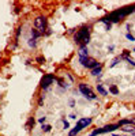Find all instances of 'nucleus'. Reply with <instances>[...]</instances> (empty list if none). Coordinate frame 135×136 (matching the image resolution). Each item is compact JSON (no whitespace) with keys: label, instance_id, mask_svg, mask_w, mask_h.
Masks as SVG:
<instances>
[{"label":"nucleus","instance_id":"dca6fc26","mask_svg":"<svg viewBox=\"0 0 135 136\" xmlns=\"http://www.w3.org/2000/svg\"><path fill=\"white\" fill-rule=\"evenodd\" d=\"M51 129H52V127L49 124H42L41 125V131H42V132H51Z\"/></svg>","mask_w":135,"mask_h":136},{"label":"nucleus","instance_id":"f257e3e1","mask_svg":"<svg viewBox=\"0 0 135 136\" xmlns=\"http://www.w3.org/2000/svg\"><path fill=\"white\" fill-rule=\"evenodd\" d=\"M132 12H135L134 4H132V6H128V7H123L120 10H116V11L110 12L108 16H105L102 19H104V21H107V22H109V23H117V22L122 21L123 18H126L127 15H130V14H132Z\"/></svg>","mask_w":135,"mask_h":136},{"label":"nucleus","instance_id":"6ab92c4d","mask_svg":"<svg viewBox=\"0 0 135 136\" xmlns=\"http://www.w3.org/2000/svg\"><path fill=\"white\" fill-rule=\"evenodd\" d=\"M36 41L37 40H34V38H29V40H27V45L30 46V48H36V45H37Z\"/></svg>","mask_w":135,"mask_h":136},{"label":"nucleus","instance_id":"cd10ccee","mask_svg":"<svg viewBox=\"0 0 135 136\" xmlns=\"http://www.w3.org/2000/svg\"><path fill=\"white\" fill-rule=\"evenodd\" d=\"M45 121H46V117H41L40 120H38V123H41V124H44V123H45Z\"/></svg>","mask_w":135,"mask_h":136},{"label":"nucleus","instance_id":"7c9ffc66","mask_svg":"<svg viewBox=\"0 0 135 136\" xmlns=\"http://www.w3.org/2000/svg\"><path fill=\"white\" fill-rule=\"evenodd\" d=\"M131 124H134V125H135V118H132V120H131Z\"/></svg>","mask_w":135,"mask_h":136},{"label":"nucleus","instance_id":"423d86ee","mask_svg":"<svg viewBox=\"0 0 135 136\" xmlns=\"http://www.w3.org/2000/svg\"><path fill=\"white\" fill-rule=\"evenodd\" d=\"M79 91H81V94L85 97V98H88V99H91V101H94V99H97V95H96L93 91L90 90V87L88 84H85V83H81L79 84Z\"/></svg>","mask_w":135,"mask_h":136},{"label":"nucleus","instance_id":"9d476101","mask_svg":"<svg viewBox=\"0 0 135 136\" xmlns=\"http://www.w3.org/2000/svg\"><path fill=\"white\" fill-rule=\"evenodd\" d=\"M101 71H102V64H100L97 68L91 70V75L93 76H101Z\"/></svg>","mask_w":135,"mask_h":136},{"label":"nucleus","instance_id":"7ed1b4c3","mask_svg":"<svg viewBox=\"0 0 135 136\" xmlns=\"http://www.w3.org/2000/svg\"><path fill=\"white\" fill-rule=\"evenodd\" d=\"M91 123H93V120H91L90 117H82V118H79L78 123H76V125H75V128L71 129L68 132V136H76V133H79L83 128H88Z\"/></svg>","mask_w":135,"mask_h":136},{"label":"nucleus","instance_id":"b1692460","mask_svg":"<svg viewBox=\"0 0 135 136\" xmlns=\"http://www.w3.org/2000/svg\"><path fill=\"white\" fill-rule=\"evenodd\" d=\"M63 125H64V128H63L64 131L70 128V124H68V121H66V118H63Z\"/></svg>","mask_w":135,"mask_h":136},{"label":"nucleus","instance_id":"a211bd4d","mask_svg":"<svg viewBox=\"0 0 135 136\" xmlns=\"http://www.w3.org/2000/svg\"><path fill=\"white\" fill-rule=\"evenodd\" d=\"M100 22H102V23H105V30H107V31H109V30H110V29H112V23H109V22H107V21H104V19H102V18H101V19H100Z\"/></svg>","mask_w":135,"mask_h":136},{"label":"nucleus","instance_id":"20e7f679","mask_svg":"<svg viewBox=\"0 0 135 136\" xmlns=\"http://www.w3.org/2000/svg\"><path fill=\"white\" fill-rule=\"evenodd\" d=\"M120 128L119 124H109V125H105L102 128H97L94 129L93 132H91L89 136H97V135H101V133H108V132H113V131H116Z\"/></svg>","mask_w":135,"mask_h":136},{"label":"nucleus","instance_id":"2eb2a0df","mask_svg":"<svg viewBox=\"0 0 135 136\" xmlns=\"http://www.w3.org/2000/svg\"><path fill=\"white\" fill-rule=\"evenodd\" d=\"M109 93H110V94H113V95H117V94H119V89H117V86H115V84H113V86H110V87H109Z\"/></svg>","mask_w":135,"mask_h":136},{"label":"nucleus","instance_id":"5701e85b","mask_svg":"<svg viewBox=\"0 0 135 136\" xmlns=\"http://www.w3.org/2000/svg\"><path fill=\"white\" fill-rule=\"evenodd\" d=\"M126 38H127L128 41H131V42H134V41H135V37L132 36V34H130V33H127V34H126Z\"/></svg>","mask_w":135,"mask_h":136},{"label":"nucleus","instance_id":"f8f14e48","mask_svg":"<svg viewBox=\"0 0 135 136\" xmlns=\"http://www.w3.org/2000/svg\"><path fill=\"white\" fill-rule=\"evenodd\" d=\"M97 91H98L101 95H108V91L105 90V89H104V86H102V84H100V83L97 84Z\"/></svg>","mask_w":135,"mask_h":136},{"label":"nucleus","instance_id":"bb28decb","mask_svg":"<svg viewBox=\"0 0 135 136\" xmlns=\"http://www.w3.org/2000/svg\"><path fill=\"white\" fill-rule=\"evenodd\" d=\"M68 104H70V108H75V101L74 99H70Z\"/></svg>","mask_w":135,"mask_h":136},{"label":"nucleus","instance_id":"0eeeda50","mask_svg":"<svg viewBox=\"0 0 135 136\" xmlns=\"http://www.w3.org/2000/svg\"><path fill=\"white\" fill-rule=\"evenodd\" d=\"M79 63L82 64V67L89 68V70H94V68H97L100 65L98 61L96 59H93V57H83V59H79Z\"/></svg>","mask_w":135,"mask_h":136},{"label":"nucleus","instance_id":"2f4dec72","mask_svg":"<svg viewBox=\"0 0 135 136\" xmlns=\"http://www.w3.org/2000/svg\"><path fill=\"white\" fill-rule=\"evenodd\" d=\"M112 136H120V135H112Z\"/></svg>","mask_w":135,"mask_h":136},{"label":"nucleus","instance_id":"473e14b6","mask_svg":"<svg viewBox=\"0 0 135 136\" xmlns=\"http://www.w3.org/2000/svg\"><path fill=\"white\" fill-rule=\"evenodd\" d=\"M132 52H135V48H134V49H132Z\"/></svg>","mask_w":135,"mask_h":136},{"label":"nucleus","instance_id":"4be33fe9","mask_svg":"<svg viewBox=\"0 0 135 136\" xmlns=\"http://www.w3.org/2000/svg\"><path fill=\"white\" fill-rule=\"evenodd\" d=\"M123 59H124V60H126V61L128 63V64H130V65H132V67H135V61H134L132 59H130V57H123Z\"/></svg>","mask_w":135,"mask_h":136},{"label":"nucleus","instance_id":"f03ea898","mask_svg":"<svg viewBox=\"0 0 135 136\" xmlns=\"http://www.w3.org/2000/svg\"><path fill=\"white\" fill-rule=\"evenodd\" d=\"M74 41L81 46H88L90 41V26H82L78 30V33L75 34Z\"/></svg>","mask_w":135,"mask_h":136},{"label":"nucleus","instance_id":"1a4fd4ad","mask_svg":"<svg viewBox=\"0 0 135 136\" xmlns=\"http://www.w3.org/2000/svg\"><path fill=\"white\" fill-rule=\"evenodd\" d=\"M78 55H79V59H83V57H89V49H88V46H81Z\"/></svg>","mask_w":135,"mask_h":136},{"label":"nucleus","instance_id":"4468645a","mask_svg":"<svg viewBox=\"0 0 135 136\" xmlns=\"http://www.w3.org/2000/svg\"><path fill=\"white\" fill-rule=\"evenodd\" d=\"M30 34H31V38H34V40H37L38 37L41 36V33L37 30V29H31V31H30Z\"/></svg>","mask_w":135,"mask_h":136},{"label":"nucleus","instance_id":"6e6552de","mask_svg":"<svg viewBox=\"0 0 135 136\" xmlns=\"http://www.w3.org/2000/svg\"><path fill=\"white\" fill-rule=\"evenodd\" d=\"M56 80V78H55V75H52V74H46V75H44L41 78V82H40V87L41 89H44V90H46L48 87H49L53 82Z\"/></svg>","mask_w":135,"mask_h":136},{"label":"nucleus","instance_id":"9b49d317","mask_svg":"<svg viewBox=\"0 0 135 136\" xmlns=\"http://www.w3.org/2000/svg\"><path fill=\"white\" fill-rule=\"evenodd\" d=\"M122 59H123L122 56H116V57H115V59L112 60V63H110L109 68H113V67H116V65L119 64V61H122Z\"/></svg>","mask_w":135,"mask_h":136},{"label":"nucleus","instance_id":"f3484780","mask_svg":"<svg viewBox=\"0 0 135 136\" xmlns=\"http://www.w3.org/2000/svg\"><path fill=\"white\" fill-rule=\"evenodd\" d=\"M122 131H124V132H135V128L132 125H126V127L122 128Z\"/></svg>","mask_w":135,"mask_h":136},{"label":"nucleus","instance_id":"412c9836","mask_svg":"<svg viewBox=\"0 0 135 136\" xmlns=\"http://www.w3.org/2000/svg\"><path fill=\"white\" fill-rule=\"evenodd\" d=\"M21 30H22V26H19V27L17 29V33H15V46H17L18 38H19V36H21Z\"/></svg>","mask_w":135,"mask_h":136},{"label":"nucleus","instance_id":"a878e982","mask_svg":"<svg viewBox=\"0 0 135 136\" xmlns=\"http://www.w3.org/2000/svg\"><path fill=\"white\" fill-rule=\"evenodd\" d=\"M37 61L40 63V64H42V63L45 61V59H44V57H42V56H38V57H37Z\"/></svg>","mask_w":135,"mask_h":136},{"label":"nucleus","instance_id":"ddd939ff","mask_svg":"<svg viewBox=\"0 0 135 136\" xmlns=\"http://www.w3.org/2000/svg\"><path fill=\"white\" fill-rule=\"evenodd\" d=\"M34 123H36V120L33 118V117H30V118L27 120L26 125H25V127H26V129H31V127H34Z\"/></svg>","mask_w":135,"mask_h":136},{"label":"nucleus","instance_id":"c756f323","mask_svg":"<svg viewBox=\"0 0 135 136\" xmlns=\"http://www.w3.org/2000/svg\"><path fill=\"white\" fill-rule=\"evenodd\" d=\"M70 118H72V120H75V118H76V114H70Z\"/></svg>","mask_w":135,"mask_h":136},{"label":"nucleus","instance_id":"393cba45","mask_svg":"<svg viewBox=\"0 0 135 136\" xmlns=\"http://www.w3.org/2000/svg\"><path fill=\"white\" fill-rule=\"evenodd\" d=\"M130 53H131V50L124 49V50H123V56H122V57H128V56H130Z\"/></svg>","mask_w":135,"mask_h":136},{"label":"nucleus","instance_id":"aec40b11","mask_svg":"<svg viewBox=\"0 0 135 136\" xmlns=\"http://www.w3.org/2000/svg\"><path fill=\"white\" fill-rule=\"evenodd\" d=\"M117 124L120 125V127H122V125H132L131 124V120H120Z\"/></svg>","mask_w":135,"mask_h":136},{"label":"nucleus","instance_id":"39448f33","mask_svg":"<svg viewBox=\"0 0 135 136\" xmlns=\"http://www.w3.org/2000/svg\"><path fill=\"white\" fill-rule=\"evenodd\" d=\"M34 26H36V29H37V30L40 31L41 34H44V31L48 30V21H46V18L42 16V15L37 16V18L34 19Z\"/></svg>","mask_w":135,"mask_h":136},{"label":"nucleus","instance_id":"c85d7f7f","mask_svg":"<svg viewBox=\"0 0 135 136\" xmlns=\"http://www.w3.org/2000/svg\"><path fill=\"white\" fill-rule=\"evenodd\" d=\"M113 49H115V46H113V45L108 46V52H113Z\"/></svg>","mask_w":135,"mask_h":136}]
</instances>
